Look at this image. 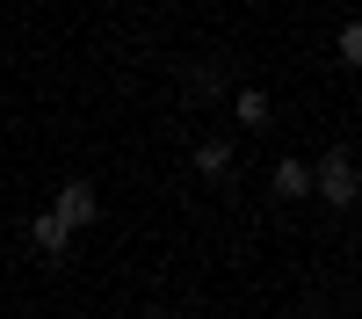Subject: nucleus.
<instances>
[{
  "label": "nucleus",
  "mask_w": 362,
  "mask_h": 319,
  "mask_svg": "<svg viewBox=\"0 0 362 319\" xmlns=\"http://www.w3.org/2000/svg\"><path fill=\"white\" fill-rule=\"evenodd\" d=\"M232 116H239L247 131H268V116H276V102H268L261 87H232Z\"/></svg>",
  "instance_id": "nucleus-3"
},
{
  "label": "nucleus",
  "mask_w": 362,
  "mask_h": 319,
  "mask_svg": "<svg viewBox=\"0 0 362 319\" xmlns=\"http://www.w3.org/2000/svg\"><path fill=\"white\" fill-rule=\"evenodd\" d=\"M276 196H312V167L305 160H276Z\"/></svg>",
  "instance_id": "nucleus-6"
},
{
  "label": "nucleus",
  "mask_w": 362,
  "mask_h": 319,
  "mask_svg": "<svg viewBox=\"0 0 362 319\" xmlns=\"http://www.w3.org/2000/svg\"><path fill=\"white\" fill-rule=\"evenodd\" d=\"M334 58L362 73V22H341V29H334Z\"/></svg>",
  "instance_id": "nucleus-7"
},
{
  "label": "nucleus",
  "mask_w": 362,
  "mask_h": 319,
  "mask_svg": "<svg viewBox=\"0 0 362 319\" xmlns=\"http://www.w3.org/2000/svg\"><path fill=\"white\" fill-rule=\"evenodd\" d=\"M51 218L66 225V232L95 225V218H102V189H95V182H66V189H58V203H51Z\"/></svg>",
  "instance_id": "nucleus-2"
},
{
  "label": "nucleus",
  "mask_w": 362,
  "mask_h": 319,
  "mask_svg": "<svg viewBox=\"0 0 362 319\" xmlns=\"http://www.w3.org/2000/svg\"><path fill=\"white\" fill-rule=\"evenodd\" d=\"M29 247H37L44 261H58V254H66V247H73V232H66V225H58V218L44 211V218H29Z\"/></svg>",
  "instance_id": "nucleus-4"
},
{
  "label": "nucleus",
  "mask_w": 362,
  "mask_h": 319,
  "mask_svg": "<svg viewBox=\"0 0 362 319\" xmlns=\"http://www.w3.org/2000/svg\"><path fill=\"white\" fill-rule=\"evenodd\" d=\"M232 160H239V153H232L225 138H203V145H196V174H203V182H225Z\"/></svg>",
  "instance_id": "nucleus-5"
},
{
  "label": "nucleus",
  "mask_w": 362,
  "mask_h": 319,
  "mask_svg": "<svg viewBox=\"0 0 362 319\" xmlns=\"http://www.w3.org/2000/svg\"><path fill=\"white\" fill-rule=\"evenodd\" d=\"M312 189L334 203V211H348V203L362 196V167H355V153H341V145H334V153L312 167Z\"/></svg>",
  "instance_id": "nucleus-1"
},
{
  "label": "nucleus",
  "mask_w": 362,
  "mask_h": 319,
  "mask_svg": "<svg viewBox=\"0 0 362 319\" xmlns=\"http://www.w3.org/2000/svg\"><path fill=\"white\" fill-rule=\"evenodd\" d=\"M138 319H174V312H138Z\"/></svg>",
  "instance_id": "nucleus-8"
}]
</instances>
